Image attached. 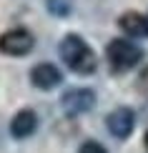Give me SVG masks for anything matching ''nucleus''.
<instances>
[{
  "label": "nucleus",
  "mask_w": 148,
  "mask_h": 153,
  "mask_svg": "<svg viewBox=\"0 0 148 153\" xmlns=\"http://www.w3.org/2000/svg\"><path fill=\"white\" fill-rule=\"evenodd\" d=\"M143 146H146V151H148V131H146V136H143Z\"/></svg>",
  "instance_id": "11"
},
{
  "label": "nucleus",
  "mask_w": 148,
  "mask_h": 153,
  "mask_svg": "<svg viewBox=\"0 0 148 153\" xmlns=\"http://www.w3.org/2000/svg\"><path fill=\"white\" fill-rule=\"evenodd\" d=\"M33 48H35V38L25 28H13V30H5L0 35V53L3 55L20 58V55H28Z\"/></svg>",
  "instance_id": "3"
},
{
  "label": "nucleus",
  "mask_w": 148,
  "mask_h": 153,
  "mask_svg": "<svg viewBox=\"0 0 148 153\" xmlns=\"http://www.w3.org/2000/svg\"><path fill=\"white\" fill-rule=\"evenodd\" d=\"M93 105H95V93L91 88H70V91H65L60 95V108H63V113L68 118L83 116Z\"/></svg>",
  "instance_id": "4"
},
{
  "label": "nucleus",
  "mask_w": 148,
  "mask_h": 153,
  "mask_svg": "<svg viewBox=\"0 0 148 153\" xmlns=\"http://www.w3.org/2000/svg\"><path fill=\"white\" fill-rule=\"evenodd\" d=\"M35 131H38V116H35V111L23 108V111H18L15 116H13V120H10V136L13 138H30Z\"/></svg>",
  "instance_id": "8"
},
{
  "label": "nucleus",
  "mask_w": 148,
  "mask_h": 153,
  "mask_svg": "<svg viewBox=\"0 0 148 153\" xmlns=\"http://www.w3.org/2000/svg\"><path fill=\"white\" fill-rule=\"evenodd\" d=\"M118 28L128 38H148V15H141L136 10H126L118 18Z\"/></svg>",
  "instance_id": "7"
},
{
  "label": "nucleus",
  "mask_w": 148,
  "mask_h": 153,
  "mask_svg": "<svg viewBox=\"0 0 148 153\" xmlns=\"http://www.w3.org/2000/svg\"><path fill=\"white\" fill-rule=\"evenodd\" d=\"M106 126H108V131H111V136H115L118 141H126L133 133V128H136V113H133L131 108L120 105V108H115V111L108 113Z\"/></svg>",
  "instance_id": "5"
},
{
  "label": "nucleus",
  "mask_w": 148,
  "mask_h": 153,
  "mask_svg": "<svg viewBox=\"0 0 148 153\" xmlns=\"http://www.w3.org/2000/svg\"><path fill=\"white\" fill-rule=\"evenodd\" d=\"M48 10L53 13V15H58V18H65L68 13H70V0H48Z\"/></svg>",
  "instance_id": "9"
},
{
  "label": "nucleus",
  "mask_w": 148,
  "mask_h": 153,
  "mask_svg": "<svg viewBox=\"0 0 148 153\" xmlns=\"http://www.w3.org/2000/svg\"><path fill=\"white\" fill-rule=\"evenodd\" d=\"M58 53H60L63 63L78 75H91V73H95V68H98V58H95L93 48L75 33H68L60 40Z\"/></svg>",
  "instance_id": "1"
},
{
  "label": "nucleus",
  "mask_w": 148,
  "mask_h": 153,
  "mask_svg": "<svg viewBox=\"0 0 148 153\" xmlns=\"http://www.w3.org/2000/svg\"><path fill=\"white\" fill-rule=\"evenodd\" d=\"M106 58L113 73H126L143 60V48L126 38H113L106 45Z\"/></svg>",
  "instance_id": "2"
},
{
  "label": "nucleus",
  "mask_w": 148,
  "mask_h": 153,
  "mask_svg": "<svg viewBox=\"0 0 148 153\" xmlns=\"http://www.w3.org/2000/svg\"><path fill=\"white\" fill-rule=\"evenodd\" d=\"M30 83L38 91H53V88H58L63 83V73L58 71L53 63H38L30 71Z\"/></svg>",
  "instance_id": "6"
},
{
  "label": "nucleus",
  "mask_w": 148,
  "mask_h": 153,
  "mask_svg": "<svg viewBox=\"0 0 148 153\" xmlns=\"http://www.w3.org/2000/svg\"><path fill=\"white\" fill-rule=\"evenodd\" d=\"M78 153H108V151H106V146H100L98 141H86L78 148Z\"/></svg>",
  "instance_id": "10"
}]
</instances>
